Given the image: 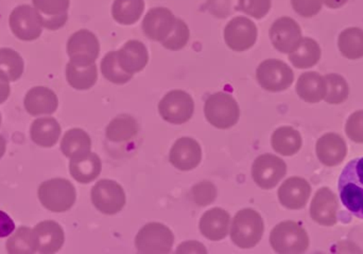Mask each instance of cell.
Returning <instances> with one entry per match:
<instances>
[{
	"label": "cell",
	"instance_id": "cell-1",
	"mask_svg": "<svg viewBox=\"0 0 363 254\" xmlns=\"http://www.w3.org/2000/svg\"><path fill=\"white\" fill-rule=\"evenodd\" d=\"M338 189L343 206L354 216L363 219V157L352 160L343 168Z\"/></svg>",
	"mask_w": 363,
	"mask_h": 254
},
{
	"label": "cell",
	"instance_id": "cell-2",
	"mask_svg": "<svg viewBox=\"0 0 363 254\" xmlns=\"http://www.w3.org/2000/svg\"><path fill=\"white\" fill-rule=\"evenodd\" d=\"M264 231V221L259 213L252 209H243L233 219L230 240L239 248H254L262 240Z\"/></svg>",
	"mask_w": 363,
	"mask_h": 254
},
{
	"label": "cell",
	"instance_id": "cell-3",
	"mask_svg": "<svg viewBox=\"0 0 363 254\" xmlns=\"http://www.w3.org/2000/svg\"><path fill=\"white\" fill-rule=\"evenodd\" d=\"M38 199L47 210L55 213L69 211L76 202V189L70 181L55 178L45 181L38 187Z\"/></svg>",
	"mask_w": 363,
	"mask_h": 254
},
{
	"label": "cell",
	"instance_id": "cell-4",
	"mask_svg": "<svg viewBox=\"0 0 363 254\" xmlns=\"http://www.w3.org/2000/svg\"><path fill=\"white\" fill-rule=\"evenodd\" d=\"M204 114L211 126L225 130L238 123L240 109L232 95L218 92L209 96L205 101Z\"/></svg>",
	"mask_w": 363,
	"mask_h": 254
},
{
	"label": "cell",
	"instance_id": "cell-5",
	"mask_svg": "<svg viewBox=\"0 0 363 254\" xmlns=\"http://www.w3.org/2000/svg\"><path fill=\"white\" fill-rule=\"evenodd\" d=\"M270 244L277 253H303L308 249L309 236L300 223L283 221L271 231Z\"/></svg>",
	"mask_w": 363,
	"mask_h": 254
},
{
	"label": "cell",
	"instance_id": "cell-6",
	"mask_svg": "<svg viewBox=\"0 0 363 254\" xmlns=\"http://www.w3.org/2000/svg\"><path fill=\"white\" fill-rule=\"evenodd\" d=\"M174 236L172 230L163 223H150L140 229L135 238L140 253L165 254L172 253Z\"/></svg>",
	"mask_w": 363,
	"mask_h": 254
},
{
	"label": "cell",
	"instance_id": "cell-7",
	"mask_svg": "<svg viewBox=\"0 0 363 254\" xmlns=\"http://www.w3.org/2000/svg\"><path fill=\"white\" fill-rule=\"evenodd\" d=\"M256 78L262 89L269 92H281L291 87L294 74L285 62L269 59L258 66Z\"/></svg>",
	"mask_w": 363,
	"mask_h": 254
},
{
	"label": "cell",
	"instance_id": "cell-8",
	"mask_svg": "<svg viewBox=\"0 0 363 254\" xmlns=\"http://www.w3.org/2000/svg\"><path fill=\"white\" fill-rule=\"evenodd\" d=\"M159 112L164 121L182 125L190 121L194 112L191 96L182 89L168 92L159 104Z\"/></svg>",
	"mask_w": 363,
	"mask_h": 254
},
{
	"label": "cell",
	"instance_id": "cell-9",
	"mask_svg": "<svg viewBox=\"0 0 363 254\" xmlns=\"http://www.w3.org/2000/svg\"><path fill=\"white\" fill-rule=\"evenodd\" d=\"M91 202L102 214L115 215L125 206V193L119 183L113 180H100L94 185Z\"/></svg>",
	"mask_w": 363,
	"mask_h": 254
},
{
	"label": "cell",
	"instance_id": "cell-10",
	"mask_svg": "<svg viewBox=\"0 0 363 254\" xmlns=\"http://www.w3.org/2000/svg\"><path fill=\"white\" fill-rule=\"evenodd\" d=\"M9 23L13 34L25 42L36 40L42 34V17L35 8L27 4L17 6L12 11Z\"/></svg>",
	"mask_w": 363,
	"mask_h": 254
},
{
	"label": "cell",
	"instance_id": "cell-11",
	"mask_svg": "<svg viewBox=\"0 0 363 254\" xmlns=\"http://www.w3.org/2000/svg\"><path fill=\"white\" fill-rule=\"evenodd\" d=\"M287 174V165L277 155H262L254 161L252 177L254 182L262 189H272Z\"/></svg>",
	"mask_w": 363,
	"mask_h": 254
},
{
	"label": "cell",
	"instance_id": "cell-12",
	"mask_svg": "<svg viewBox=\"0 0 363 254\" xmlns=\"http://www.w3.org/2000/svg\"><path fill=\"white\" fill-rule=\"evenodd\" d=\"M100 44L97 36L89 30H79L67 42L70 62L78 65H91L99 57Z\"/></svg>",
	"mask_w": 363,
	"mask_h": 254
},
{
	"label": "cell",
	"instance_id": "cell-13",
	"mask_svg": "<svg viewBox=\"0 0 363 254\" xmlns=\"http://www.w3.org/2000/svg\"><path fill=\"white\" fill-rule=\"evenodd\" d=\"M257 40V27L250 18L237 16L228 21L224 29V40L232 50L242 53L254 46Z\"/></svg>",
	"mask_w": 363,
	"mask_h": 254
},
{
	"label": "cell",
	"instance_id": "cell-14",
	"mask_svg": "<svg viewBox=\"0 0 363 254\" xmlns=\"http://www.w3.org/2000/svg\"><path fill=\"white\" fill-rule=\"evenodd\" d=\"M270 40L275 49L281 53H290L302 40V30L294 19L284 16L271 26Z\"/></svg>",
	"mask_w": 363,
	"mask_h": 254
},
{
	"label": "cell",
	"instance_id": "cell-15",
	"mask_svg": "<svg viewBox=\"0 0 363 254\" xmlns=\"http://www.w3.org/2000/svg\"><path fill=\"white\" fill-rule=\"evenodd\" d=\"M201 160L202 149L200 144L191 138H179L170 150V163L181 172H189L198 167Z\"/></svg>",
	"mask_w": 363,
	"mask_h": 254
},
{
	"label": "cell",
	"instance_id": "cell-16",
	"mask_svg": "<svg viewBox=\"0 0 363 254\" xmlns=\"http://www.w3.org/2000/svg\"><path fill=\"white\" fill-rule=\"evenodd\" d=\"M338 199L334 192L328 187H322L311 201V216L319 225L333 227L338 221Z\"/></svg>",
	"mask_w": 363,
	"mask_h": 254
},
{
	"label": "cell",
	"instance_id": "cell-17",
	"mask_svg": "<svg viewBox=\"0 0 363 254\" xmlns=\"http://www.w3.org/2000/svg\"><path fill=\"white\" fill-rule=\"evenodd\" d=\"M311 187L308 181L301 177L288 178L277 192L281 206L289 210L305 208L311 197Z\"/></svg>",
	"mask_w": 363,
	"mask_h": 254
},
{
	"label": "cell",
	"instance_id": "cell-18",
	"mask_svg": "<svg viewBox=\"0 0 363 254\" xmlns=\"http://www.w3.org/2000/svg\"><path fill=\"white\" fill-rule=\"evenodd\" d=\"M176 17L167 8H152L143 21L144 33L152 40L163 42L174 29Z\"/></svg>",
	"mask_w": 363,
	"mask_h": 254
},
{
	"label": "cell",
	"instance_id": "cell-19",
	"mask_svg": "<svg viewBox=\"0 0 363 254\" xmlns=\"http://www.w3.org/2000/svg\"><path fill=\"white\" fill-rule=\"evenodd\" d=\"M33 238L38 253L52 254L61 250L65 241V234L59 223L53 221H45L34 228Z\"/></svg>",
	"mask_w": 363,
	"mask_h": 254
},
{
	"label": "cell",
	"instance_id": "cell-20",
	"mask_svg": "<svg viewBox=\"0 0 363 254\" xmlns=\"http://www.w3.org/2000/svg\"><path fill=\"white\" fill-rule=\"evenodd\" d=\"M318 159L328 167H334L345 161L347 155V146L342 136L337 133H326L318 140Z\"/></svg>",
	"mask_w": 363,
	"mask_h": 254
},
{
	"label": "cell",
	"instance_id": "cell-21",
	"mask_svg": "<svg viewBox=\"0 0 363 254\" xmlns=\"http://www.w3.org/2000/svg\"><path fill=\"white\" fill-rule=\"evenodd\" d=\"M230 216L223 209L213 208L205 212L201 217L199 228L207 240L218 242L222 241L230 231Z\"/></svg>",
	"mask_w": 363,
	"mask_h": 254
},
{
	"label": "cell",
	"instance_id": "cell-22",
	"mask_svg": "<svg viewBox=\"0 0 363 254\" xmlns=\"http://www.w3.org/2000/svg\"><path fill=\"white\" fill-rule=\"evenodd\" d=\"M32 2L42 17L43 27L57 30L65 25L69 0H32Z\"/></svg>",
	"mask_w": 363,
	"mask_h": 254
},
{
	"label": "cell",
	"instance_id": "cell-23",
	"mask_svg": "<svg viewBox=\"0 0 363 254\" xmlns=\"http://www.w3.org/2000/svg\"><path fill=\"white\" fill-rule=\"evenodd\" d=\"M119 65L128 74H133L142 72L149 61L148 50L140 40H128L117 51Z\"/></svg>",
	"mask_w": 363,
	"mask_h": 254
},
{
	"label": "cell",
	"instance_id": "cell-24",
	"mask_svg": "<svg viewBox=\"0 0 363 254\" xmlns=\"http://www.w3.org/2000/svg\"><path fill=\"white\" fill-rule=\"evenodd\" d=\"M26 110L32 116L50 115L57 111L59 100L52 89L45 87H35L26 94Z\"/></svg>",
	"mask_w": 363,
	"mask_h": 254
},
{
	"label": "cell",
	"instance_id": "cell-25",
	"mask_svg": "<svg viewBox=\"0 0 363 254\" xmlns=\"http://www.w3.org/2000/svg\"><path fill=\"white\" fill-rule=\"evenodd\" d=\"M101 170V160L96 153H85L70 159V175L79 183L87 184L93 182L99 177Z\"/></svg>",
	"mask_w": 363,
	"mask_h": 254
},
{
	"label": "cell",
	"instance_id": "cell-26",
	"mask_svg": "<svg viewBox=\"0 0 363 254\" xmlns=\"http://www.w3.org/2000/svg\"><path fill=\"white\" fill-rule=\"evenodd\" d=\"M328 92L325 78L319 72H308L301 74L296 83L298 97L308 104H318L325 97Z\"/></svg>",
	"mask_w": 363,
	"mask_h": 254
},
{
	"label": "cell",
	"instance_id": "cell-27",
	"mask_svg": "<svg viewBox=\"0 0 363 254\" xmlns=\"http://www.w3.org/2000/svg\"><path fill=\"white\" fill-rule=\"evenodd\" d=\"M61 126L53 117L35 119L30 128V136L33 143L43 148H51L61 136Z\"/></svg>",
	"mask_w": 363,
	"mask_h": 254
},
{
	"label": "cell",
	"instance_id": "cell-28",
	"mask_svg": "<svg viewBox=\"0 0 363 254\" xmlns=\"http://www.w3.org/2000/svg\"><path fill=\"white\" fill-rule=\"evenodd\" d=\"M271 144L275 153L291 157L300 151L303 144L302 136L294 128L284 126L273 132Z\"/></svg>",
	"mask_w": 363,
	"mask_h": 254
},
{
	"label": "cell",
	"instance_id": "cell-29",
	"mask_svg": "<svg viewBox=\"0 0 363 254\" xmlns=\"http://www.w3.org/2000/svg\"><path fill=\"white\" fill-rule=\"evenodd\" d=\"M321 48L315 40L302 38L298 46L289 53V60L294 67L304 70L315 66L321 59Z\"/></svg>",
	"mask_w": 363,
	"mask_h": 254
},
{
	"label": "cell",
	"instance_id": "cell-30",
	"mask_svg": "<svg viewBox=\"0 0 363 254\" xmlns=\"http://www.w3.org/2000/svg\"><path fill=\"white\" fill-rule=\"evenodd\" d=\"M140 126L134 117L123 114L115 117L106 129V136L113 143H123L138 136Z\"/></svg>",
	"mask_w": 363,
	"mask_h": 254
},
{
	"label": "cell",
	"instance_id": "cell-31",
	"mask_svg": "<svg viewBox=\"0 0 363 254\" xmlns=\"http://www.w3.org/2000/svg\"><path fill=\"white\" fill-rule=\"evenodd\" d=\"M98 72L96 63L91 65H78L69 63L66 66V79L70 87L80 91L89 89L97 82Z\"/></svg>",
	"mask_w": 363,
	"mask_h": 254
},
{
	"label": "cell",
	"instance_id": "cell-32",
	"mask_svg": "<svg viewBox=\"0 0 363 254\" xmlns=\"http://www.w3.org/2000/svg\"><path fill=\"white\" fill-rule=\"evenodd\" d=\"M91 138L84 130L79 128L68 130L62 138V153L69 159L91 153Z\"/></svg>",
	"mask_w": 363,
	"mask_h": 254
},
{
	"label": "cell",
	"instance_id": "cell-33",
	"mask_svg": "<svg viewBox=\"0 0 363 254\" xmlns=\"http://www.w3.org/2000/svg\"><path fill=\"white\" fill-rule=\"evenodd\" d=\"M23 57L11 48H0V79L6 82H15L23 76Z\"/></svg>",
	"mask_w": 363,
	"mask_h": 254
},
{
	"label": "cell",
	"instance_id": "cell-34",
	"mask_svg": "<svg viewBox=\"0 0 363 254\" xmlns=\"http://www.w3.org/2000/svg\"><path fill=\"white\" fill-rule=\"evenodd\" d=\"M144 10V0H115L112 6V16L121 25H133L138 23Z\"/></svg>",
	"mask_w": 363,
	"mask_h": 254
},
{
	"label": "cell",
	"instance_id": "cell-35",
	"mask_svg": "<svg viewBox=\"0 0 363 254\" xmlns=\"http://www.w3.org/2000/svg\"><path fill=\"white\" fill-rule=\"evenodd\" d=\"M338 47L343 57L350 60L363 57V30L357 27L347 28L339 35Z\"/></svg>",
	"mask_w": 363,
	"mask_h": 254
},
{
	"label": "cell",
	"instance_id": "cell-36",
	"mask_svg": "<svg viewBox=\"0 0 363 254\" xmlns=\"http://www.w3.org/2000/svg\"><path fill=\"white\" fill-rule=\"evenodd\" d=\"M6 253L11 254L35 253L33 230L29 227H21L6 241Z\"/></svg>",
	"mask_w": 363,
	"mask_h": 254
},
{
	"label": "cell",
	"instance_id": "cell-37",
	"mask_svg": "<svg viewBox=\"0 0 363 254\" xmlns=\"http://www.w3.org/2000/svg\"><path fill=\"white\" fill-rule=\"evenodd\" d=\"M101 72L106 80L114 84H125L133 78V74H128L119 65L117 51H110L102 59Z\"/></svg>",
	"mask_w": 363,
	"mask_h": 254
},
{
	"label": "cell",
	"instance_id": "cell-38",
	"mask_svg": "<svg viewBox=\"0 0 363 254\" xmlns=\"http://www.w3.org/2000/svg\"><path fill=\"white\" fill-rule=\"evenodd\" d=\"M328 92H326L325 100L330 104H343L349 97V85L347 81L340 74H328L325 77Z\"/></svg>",
	"mask_w": 363,
	"mask_h": 254
},
{
	"label": "cell",
	"instance_id": "cell-39",
	"mask_svg": "<svg viewBox=\"0 0 363 254\" xmlns=\"http://www.w3.org/2000/svg\"><path fill=\"white\" fill-rule=\"evenodd\" d=\"M189 38V28L186 25L185 21L176 18L172 33L162 42V44L168 50L178 51L187 45Z\"/></svg>",
	"mask_w": 363,
	"mask_h": 254
},
{
	"label": "cell",
	"instance_id": "cell-40",
	"mask_svg": "<svg viewBox=\"0 0 363 254\" xmlns=\"http://www.w3.org/2000/svg\"><path fill=\"white\" fill-rule=\"evenodd\" d=\"M191 196L192 199L198 206H208V204H213V200L217 197V189L209 181H203L192 187Z\"/></svg>",
	"mask_w": 363,
	"mask_h": 254
},
{
	"label": "cell",
	"instance_id": "cell-41",
	"mask_svg": "<svg viewBox=\"0 0 363 254\" xmlns=\"http://www.w3.org/2000/svg\"><path fill=\"white\" fill-rule=\"evenodd\" d=\"M237 10L260 19L268 14L271 9V0H238Z\"/></svg>",
	"mask_w": 363,
	"mask_h": 254
},
{
	"label": "cell",
	"instance_id": "cell-42",
	"mask_svg": "<svg viewBox=\"0 0 363 254\" xmlns=\"http://www.w3.org/2000/svg\"><path fill=\"white\" fill-rule=\"evenodd\" d=\"M345 133L353 142L363 143V110L353 113L347 119Z\"/></svg>",
	"mask_w": 363,
	"mask_h": 254
},
{
	"label": "cell",
	"instance_id": "cell-43",
	"mask_svg": "<svg viewBox=\"0 0 363 254\" xmlns=\"http://www.w3.org/2000/svg\"><path fill=\"white\" fill-rule=\"evenodd\" d=\"M322 0H291L292 6L303 17L315 16L322 9Z\"/></svg>",
	"mask_w": 363,
	"mask_h": 254
},
{
	"label": "cell",
	"instance_id": "cell-44",
	"mask_svg": "<svg viewBox=\"0 0 363 254\" xmlns=\"http://www.w3.org/2000/svg\"><path fill=\"white\" fill-rule=\"evenodd\" d=\"M15 230V223L13 219L6 213L0 211V238H6L13 233Z\"/></svg>",
	"mask_w": 363,
	"mask_h": 254
},
{
	"label": "cell",
	"instance_id": "cell-45",
	"mask_svg": "<svg viewBox=\"0 0 363 254\" xmlns=\"http://www.w3.org/2000/svg\"><path fill=\"white\" fill-rule=\"evenodd\" d=\"M178 253H207L204 245L199 242H186L178 247Z\"/></svg>",
	"mask_w": 363,
	"mask_h": 254
},
{
	"label": "cell",
	"instance_id": "cell-46",
	"mask_svg": "<svg viewBox=\"0 0 363 254\" xmlns=\"http://www.w3.org/2000/svg\"><path fill=\"white\" fill-rule=\"evenodd\" d=\"M10 93L11 89L9 82H6V81L0 79V104H4L8 99Z\"/></svg>",
	"mask_w": 363,
	"mask_h": 254
},
{
	"label": "cell",
	"instance_id": "cell-47",
	"mask_svg": "<svg viewBox=\"0 0 363 254\" xmlns=\"http://www.w3.org/2000/svg\"><path fill=\"white\" fill-rule=\"evenodd\" d=\"M322 2H323L328 8L338 9L345 6V4H347V0H322Z\"/></svg>",
	"mask_w": 363,
	"mask_h": 254
},
{
	"label": "cell",
	"instance_id": "cell-48",
	"mask_svg": "<svg viewBox=\"0 0 363 254\" xmlns=\"http://www.w3.org/2000/svg\"><path fill=\"white\" fill-rule=\"evenodd\" d=\"M6 142L4 140V136H0V159L4 157V153H6Z\"/></svg>",
	"mask_w": 363,
	"mask_h": 254
},
{
	"label": "cell",
	"instance_id": "cell-49",
	"mask_svg": "<svg viewBox=\"0 0 363 254\" xmlns=\"http://www.w3.org/2000/svg\"><path fill=\"white\" fill-rule=\"evenodd\" d=\"M0 126H1V114H0Z\"/></svg>",
	"mask_w": 363,
	"mask_h": 254
}]
</instances>
